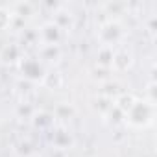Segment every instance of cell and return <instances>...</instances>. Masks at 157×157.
I'll return each mask as SVG.
<instances>
[{
  "mask_svg": "<svg viewBox=\"0 0 157 157\" xmlns=\"http://www.w3.org/2000/svg\"><path fill=\"white\" fill-rule=\"evenodd\" d=\"M129 118L133 124H146L151 118V107L144 102H135V105L129 109Z\"/></svg>",
  "mask_w": 157,
  "mask_h": 157,
  "instance_id": "6da1fadb",
  "label": "cell"
},
{
  "mask_svg": "<svg viewBox=\"0 0 157 157\" xmlns=\"http://www.w3.org/2000/svg\"><path fill=\"white\" fill-rule=\"evenodd\" d=\"M120 35H122V30H120V26H118L117 22H109V24H105V26L102 28V32H100V37L104 39L105 44L115 43Z\"/></svg>",
  "mask_w": 157,
  "mask_h": 157,
  "instance_id": "3957f363",
  "label": "cell"
},
{
  "mask_svg": "<svg viewBox=\"0 0 157 157\" xmlns=\"http://www.w3.org/2000/svg\"><path fill=\"white\" fill-rule=\"evenodd\" d=\"M41 33H43V39H44L46 46H56L57 41L61 39V28H59L57 24H54V22L46 24V26L41 30Z\"/></svg>",
  "mask_w": 157,
  "mask_h": 157,
  "instance_id": "7a4b0ae2",
  "label": "cell"
},
{
  "mask_svg": "<svg viewBox=\"0 0 157 157\" xmlns=\"http://www.w3.org/2000/svg\"><path fill=\"white\" fill-rule=\"evenodd\" d=\"M21 68H22L24 76L33 78V80H35V78H41V76H43V68H41L39 61H35V59H26V61H22Z\"/></svg>",
  "mask_w": 157,
  "mask_h": 157,
  "instance_id": "277c9868",
  "label": "cell"
},
{
  "mask_svg": "<svg viewBox=\"0 0 157 157\" xmlns=\"http://www.w3.org/2000/svg\"><path fill=\"white\" fill-rule=\"evenodd\" d=\"M111 65H115V68H118V70H126L131 65V56L126 50H122L117 56H113V63Z\"/></svg>",
  "mask_w": 157,
  "mask_h": 157,
  "instance_id": "5b68a950",
  "label": "cell"
},
{
  "mask_svg": "<svg viewBox=\"0 0 157 157\" xmlns=\"http://www.w3.org/2000/svg\"><path fill=\"white\" fill-rule=\"evenodd\" d=\"M0 59H2L4 63H13L15 59H19V48L15 44H10L2 50V54H0Z\"/></svg>",
  "mask_w": 157,
  "mask_h": 157,
  "instance_id": "8992f818",
  "label": "cell"
},
{
  "mask_svg": "<svg viewBox=\"0 0 157 157\" xmlns=\"http://www.w3.org/2000/svg\"><path fill=\"white\" fill-rule=\"evenodd\" d=\"M98 63H100V65H104V67H107V65H111V63H113V50H111L109 46H104V48L100 50Z\"/></svg>",
  "mask_w": 157,
  "mask_h": 157,
  "instance_id": "ba28073f",
  "label": "cell"
},
{
  "mask_svg": "<svg viewBox=\"0 0 157 157\" xmlns=\"http://www.w3.org/2000/svg\"><path fill=\"white\" fill-rule=\"evenodd\" d=\"M117 105L120 111H129L133 105H135V98L131 94H122L118 100H117Z\"/></svg>",
  "mask_w": 157,
  "mask_h": 157,
  "instance_id": "52a82bcc",
  "label": "cell"
},
{
  "mask_svg": "<svg viewBox=\"0 0 157 157\" xmlns=\"http://www.w3.org/2000/svg\"><path fill=\"white\" fill-rule=\"evenodd\" d=\"M11 22V13H8L6 10H0V30L8 28Z\"/></svg>",
  "mask_w": 157,
  "mask_h": 157,
  "instance_id": "9c48e42d",
  "label": "cell"
}]
</instances>
